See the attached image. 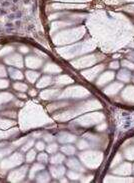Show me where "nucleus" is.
Segmentation results:
<instances>
[{
  "label": "nucleus",
  "mask_w": 134,
  "mask_h": 183,
  "mask_svg": "<svg viewBox=\"0 0 134 183\" xmlns=\"http://www.w3.org/2000/svg\"><path fill=\"white\" fill-rule=\"evenodd\" d=\"M19 126L22 130H30L32 128H37L50 122L47 114L38 104L29 103L28 105L22 109L18 115Z\"/></svg>",
  "instance_id": "1"
},
{
  "label": "nucleus",
  "mask_w": 134,
  "mask_h": 183,
  "mask_svg": "<svg viewBox=\"0 0 134 183\" xmlns=\"http://www.w3.org/2000/svg\"><path fill=\"white\" fill-rule=\"evenodd\" d=\"M101 107V104L96 100H92V101H88V102L79 104V106H77L76 108L68 110V111L62 112L58 115H54L53 118L56 119V120H59L61 122L63 121H68L70 120L71 118L75 117V116L80 115L81 113L89 111V110H93V109H98Z\"/></svg>",
  "instance_id": "2"
},
{
  "label": "nucleus",
  "mask_w": 134,
  "mask_h": 183,
  "mask_svg": "<svg viewBox=\"0 0 134 183\" xmlns=\"http://www.w3.org/2000/svg\"><path fill=\"white\" fill-rule=\"evenodd\" d=\"M103 153L101 151L90 150L79 154L81 163L89 169H97L103 161Z\"/></svg>",
  "instance_id": "3"
},
{
  "label": "nucleus",
  "mask_w": 134,
  "mask_h": 183,
  "mask_svg": "<svg viewBox=\"0 0 134 183\" xmlns=\"http://www.w3.org/2000/svg\"><path fill=\"white\" fill-rule=\"evenodd\" d=\"M23 161H24V156L22 153L14 152L13 154H11L6 158H3L0 161V170L5 172V171L14 169V168L18 167L19 165H21Z\"/></svg>",
  "instance_id": "4"
},
{
  "label": "nucleus",
  "mask_w": 134,
  "mask_h": 183,
  "mask_svg": "<svg viewBox=\"0 0 134 183\" xmlns=\"http://www.w3.org/2000/svg\"><path fill=\"white\" fill-rule=\"evenodd\" d=\"M89 95H90V92L86 88L77 85V86H72L64 89L59 94V97L58 98H76V99H80V98L88 97Z\"/></svg>",
  "instance_id": "5"
},
{
  "label": "nucleus",
  "mask_w": 134,
  "mask_h": 183,
  "mask_svg": "<svg viewBox=\"0 0 134 183\" xmlns=\"http://www.w3.org/2000/svg\"><path fill=\"white\" fill-rule=\"evenodd\" d=\"M104 118H105V116H104L103 113L92 112L81 116V117L76 119V120H74V122L75 124L86 127V126H91V125H94V124L100 123L101 121L104 120Z\"/></svg>",
  "instance_id": "6"
},
{
  "label": "nucleus",
  "mask_w": 134,
  "mask_h": 183,
  "mask_svg": "<svg viewBox=\"0 0 134 183\" xmlns=\"http://www.w3.org/2000/svg\"><path fill=\"white\" fill-rule=\"evenodd\" d=\"M101 58L97 57L96 55H91V56H86V57H81L79 59L72 61L71 64L73 67L77 69H82L86 67H90V66H94V64L98 62Z\"/></svg>",
  "instance_id": "7"
},
{
  "label": "nucleus",
  "mask_w": 134,
  "mask_h": 183,
  "mask_svg": "<svg viewBox=\"0 0 134 183\" xmlns=\"http://www.w3.org/2000/svg\"><path fill=\"white\" fill-rule=\"evenodd\" d=\"M105 65L104 64H99V65H94L91 66V68L87 69V70H83L81 72V75L88 81H93L96 77H98L100 73L104 70Z\"/></svg>",
  "instance_id": "8"
},
{
  "label": "nucleus",
  "mask_w": 134,
  "mask_h": 183,
  "mask_svg": "<svg viewBox=\"0 0 134 183\" xmlns=\"http://www.w3.org/2000/svg\"><path fill=\"white\" fill-rule=\"evenodd\" d=\"M27 171H28V166H26V165L20 168H16V169L12 170L9 174H8V177H7L8 181H10V182L22 181V180L26 177V175H27Z\"/></svg>",
  "instance_id": "9"
},
{
  "label": "nucleus",
  "mask_w": 134,
  "mask_h": 183,
  "mask_svg": "<svg viewBox=\"0 0 134 183\" xmlns=\"http://www.w3.org/2000/svg\"><path fill=\"white\" fill-rule=\"evenodd\" d=\"M132 167L133 165L129 163V162H123L119 166L115 167L112 170V173L115 175H120V176H129L132 173Z\"/></svg>",
  "instance_id": "10"
},
{
  "label": "nucleus",
  "mask_w": 134,
  "mask_h": 183,
  "mask_svg": "<svg viewBox=\"0 0 134 183\" xmlns=\"http://www.w3.org/2000/svg\"><path fill=\"white\" fill-rule=\"evenodd\" d=\"M115 78V73L113 71H106L101 73L98 76L97 80H96V85L98 87H102L106 85L107 83H109L110 81H112Z\"/></svg>",
  "instance_id": "11"
},
{
  "label": "nucleus",
  "mask_w": 134,
  "mask_h": 183,
  "mask_svg": "<svg viewBox=\"0 0 134 183\" xmlns=\"http://www.w3.org/2000/svg\"><path fill=\"white\" fill-rule=\"evenodd\" d=\"M4 62L6 63V64L13 66V67H16V68H22L23 66H24L23 65V59L19 54H13V55H10V56L6 57Z\"/></svg>",
  "instance_id": "12"
},
{
  "label": "nucleus",
  "mask_w": 134,
  "mask_h": 183,
  "mask_svg": "<svg viewBox=\"0 0 134 183\" xmlns=\"http://www.w3.org/2000/svg\"><path fill=\"white\" fill-rule=\"evenodd\" d=\"M61 93L60 90L57 88H52V89H45L43 91L40 92L39 96L43 100H50V99H55V98L59 97V94Z\"/></svg>",
  "instance_id": "13"
},
{
  "label": "nucleus",
  "mask_w": 134,
  "mask_h": 183,
  "mask_svg": "<svg viewBox=\"0 0 134 183\" xmlns=\"http://www.w3.org/2000/svg\"><path fill=\"white\" fill-rule=\"evenodd\" d=\"M122 88H123V83L114 82V83L109 84L107 87H105V88L103 89V92H104V94L108 95V96H114V95L117 94Z\"/></svg>",
  "instance_id": "14"
},
{
  "label": "nucleus",
  "mask_w": 134,
  "mask_h": 183,
  "mask_svg": "<svg viewBox=\"0 0 134 183\" xmlns=\"http://www.w3.org/2000/svg\"><path fill=\"white\" fill-rule=\"evenodd\" d=\"M57 139L61 144H70V143H74V142L77 141L76 135L72 134V133H69V132L59 133Z\"/></svg>",
  "instance_id": "15"
},
{
  "label": "nucleus",
  "mask_w": 134,
  "mask_h": 183,
  "mask_svg": "<svg viewBox=\"0 0 134 183\" xmlns=\"http://www.w3.org/2000/svg\"><path fill=\"white\" fill-rule=\"evenodd\" d=\"M121 97L125 102L134 105V86L129 85L126 88H124L121 93Z\"/></svg>",
  "instance_id": "16"
},
{
  "label": "nucleus",
  "mask_w": 134,
  "mask_h": 183,
  "mask_svg": "<svg viewBox=\"0 0 134 183\" xmlns=\"http://www.w3.org/2000/svg\"><path fill=\"white\" fill-rule=\"evenodd\" d=\"M26 66L30 69H38L42 66L43 60L37 56H28L25 59Z\"/></svg>",
  "instance_id": "17"
},
{
  "label": "nucleus",
  "mask_w": 134,
  "mask_h": 183,
  "mask_svg": "<svg viewBox=\"0 0 134 183\" xmlns=\"http://www.w3.org/2000/svg\"><path fill=\"white\" fill-rule=\"evenodd\" d=\"M49 172H50V175L53 178L60 179L66 174V169L61 164H57V165H53V166H50Z\"/></svg>",
  "instance_id": "18"
},
{
  "label": "nucleus",
  "mask_w": 134,
  "mask_h": 183,
  "mask_svg": "<svg viewBox=\"0 0 134 183\" xmlns=\"http://www.w3.org/2000/svg\"><path fill=\"white\" fill-rule=\"evenodd\" d=\"M66 166L71 170H75L78 171V172H85V168L82 164H81V161L77 160L76 158H70L66 161Z\"/></svg>",
  "instance_id": "19"
},
{
  "label": "nucleus",
  "mask_w": 134,
  "mask_h": 183,
  "mask_svg": "<svg viewBox=\"0 0 134 183\" xmlns=\"http://www.w3.org/2000/svg\"><path fill=\"white\" fill-rule=\"evenodd\" d=\"M103 182H134V178L128 176H120V175H106L103 179Z\"/></svg>",
  "instance_id": "20"
},
{
  "label": "nucleus",
  "mask_w": 134,
  "mask_h": 183,
  "mask_svg": "<svg viewBox=\"0 0 134 183\" xmlns=\"http://www.w3.org/2000/svg\"><path fill=\"white\" fill-rule=\"evenodd\" d=\"M43 72H44V73H48V74H58L62 72V68H61L59 65L55 64V63L48 62V63H46L44 65V67H43Z\"/></svg>",
  "instance_id": "21"
},
{
  "label": "nucleus",
  "mask_w": 134,
  "mask_h": 183,
  "mask_svg": "<svg viewBox=\"0 0 134 183\" xmlns=\"http://www.w3.org/2000/svg\"><path fill=\"white\" fill-rule=\"evenodd\" d=\"M19 133V128L17 127H12V128H9V129H0V140L2 139H7L11 137V136H14L16 134Z\"/></svg>",
  "instance_id": "22"
},
{
  "label": "nucleus",
  "mask_w": 134,
  "mask_h": 183,
  "mask_svg": "<svg viewBox=\"0 0 134 183\" xmlns=\"http://www.w3.org/2000/svg\"><path fill=\"white\" fill-rule=\"evenodd\" d=\"M73 82H74L73 78H71L70 76H68V75H58V76L54 79V83L59 86L67 85V84H71Z\"/></svg>",
  "instance_id": "23"
},
{
  "label": "nucleus",
  "mask_w": 134,
  "mask_h": 183,
  "mask_svg": "<svg viewBox=\"0 0 134 183\" xmlns=\"http://www.w3.org/2000/svg\"><path fill=\"white\" fill-rule=\"evenodd\" d=\"M52 82H53V79H52L51 76H49V75H44V76H42L40 78L39 81H37L36 87L40 89H44L46 87H48L50 84H52Z\"/></svg>",
  "instance_id": "24"
},
{
  "label": "nucleus",
  "mask_w": 134,
  "mask_h": 183,
  "mask_svg": "<svg viewBox=\"0 0 134 183\" xmlns=\"http://www.w3.org/2000/svg\"><path fill=\"white\" fill-rule=\"evenodd\" d=\"M131 73L130 71L128 70V69H121L120 71L118 72L117 74V79L120 80L121 82H124V83H127L129 82V81L131 80Z\"/></svg>",
  "instance_id": "25"
},
{
  "label": "nucleus",
  "mask_w": 134,
  "mask_h": 183,
  "mask_svg": "<svg viewBox=\"0 0 134 183\" xmlns=\"http://www.w3.org/2000/svg\"><path fill=\"white\" fill-rule=\"evenodd\" d=\"M43 169H45V166L43 163H35L33 164V166L31 167L30 169V172H29V179H34L37 175V173L39 172V171H42Z\"/></svg>",
  "instance_id": "26"
},
{
  "label": "nucleus",
  "mask_w": 134,
  "mask_h": 183,
  "mask_svg": "<svg viewBox=\"0 0 134 183\" xmlns=\"http://www.w3.org/2000/svg\"><path fill=\"white\" fill-rule=\"evenodd\" d=\"M65 161V156L62 153H54L49 159V162L52 165H57V164H62Z\"/></svg>",
  "instance_id": "27"
},
{
  "label": "nucleus",
  "mask_w": 134,
  "mask_h": 183,
  "mask_svg": "<svg viewBox=\"0 0 134 183\" xmlns=\"http://www.w3.org/2000/svg\"><path fill=\"white\" fill-rule=\"evenodd\" d=\"M60 150L64 155H68V156H72L76 153V148L73 145H70V144L63 145L62 147H60Z\"/></svg>",
  "instance_id": "28"
},
{
  "label": "nucleus",
  "mask_w": 134,
  "mask_h": 183,
  "mask_svg": "<svg viewBox=\"0 0 134 183\" xmlns=\"http://www.w3.org/2000/svg\"><path fill=\"white\" fill-rule=\"evenodd\" d=\"M40 76V73L39 72H36V71H32V70H28L25 72V77L30 83H35L37 79L39 78Z\"/></svg>",
  "instance_id": "29"
},
{
  "label": "nucleus",
  "mask_w": 134,
  "mask_h": 183,
  "mask_svg": "<svg viewBox=\"0 0 134 183\" xmlns=\"http://www.w3.org/2000/svg\"><path fill=\"white\" fill-rule=\"evenodd\" d=\"M8 72H9V76L11 77V79L13 80H22L23 79V73L18 69H15V68H12L10 67L8 69Z\"/></svg>",
  "instance_id": "30"
},
{
  "label": "nucleus",
  "mask_w": 134,
  "mask_h": 183,
  "mask_svg": "<svg viewBox=\"0 0 134 183\" xmlns=\"http://www.w3.org/2000/svg\"><path fill=\"white\" fill-rule=\"evenodd\" d=\"M14 125H16V123L13 120H10V119H0V129H9L12 128Z\"/></svg>",
  "instance_id": "31"
},
{
  "label": "nucleus",
  "mask_w": 134,
  "mask_h": 183,
  "mask_svg": "<svg viewBox=\"0 0 134 183\" xmlns=\"http://www.w3.org/2000/svg\"><path fill=\"white\" fill-rule=\"evenodd\" d=\"M124 157L129 161H134V145L128 146L123 152Z\"/></svg>",
  "instance_id": "32"
},
{
  "label": "nucleus",
  "mask_w": 134,
  "mask_h": 183,
  "mask_svg": "<svg viewBox=\"0 0 134 183\" xmlns=\"http://www.w3.org/2000/svg\"><path fill=\"white\" fill-rule=\"evenodd\" d=\"M12 99H13V95L9 93V92H2V93H0V105L9 102Z\"/></svg>",
  "instance_id": "33"
},
{
  "label": "nucleus",
  "mask_w": 134,
  "mask_h": 183,
  "mask_svg": "<svg viewBox=\"0 0 134 183\" xmlns=\"http://www.w3.org/2000/svg\"><path fill=\"white\" fill-rule=\"evenodd\" d=\"M66 176L71 180H79L82 177V174H81V172L70 169L69 171H66Z\"/></svg>",
  "instance_id": "34"
},
{
  "label": "nucleus",
  "mask_w": 134,
  "mask_h": 183,
  "mask_svg": "<svg viewBox=\"0 0 134 183\" xmlns=\"http://www.w3.org/2000/svg\"><path fill=\"white\" fill-rule=\"evenodd\" d=\"M50 175L48 172L43 171V172L39 173L38 175H36V181L37 182H49L50 181Z\"/></svg>",
  "instance_id": "35"
},
{
  "label": "nucleus",
  "mask_w": 134,
  "mask_h": 183,
  "mask_svg": "<svg viewBox=\"0 0 134 183\" xmlns=\"http://www.w3.org/2000/svg\"><path fill=\"white\" fill-rule=\"evenodd\" d=\"M36 158V151L35 149H30L27 151V154L25 156V160L27 163H31V162H33L35 160Z\"/></svg>",
  "instance_id": "36"
},
{
  "label": "nucleus",
  "mask_w": 134,
  "mask_h": 183,
  "mask_svg": "<svg viewBox=\"0 0 134 183\" xmlns=\"http://www.w3.org/2000/svg\"><path fill=\"white\" fill-rule=\"evenodd\" d=\"M13 88L16 90V91H19V92H26L28 89V86L27 84L25 83H22V82H16L13 84Z\"/></svg>",
  "instance_id": "37"
},
{
  "label": "nucleus",
  "mask_w": 134,
  "mask_h": 183,
  "mask_svg": "<svg viewBox=\"0 0 134 183\" xmlns=\"http://www.w3.org/2000/svg\"><path fill=\"white\" fill-rule=\"evenodd\" d=\"M33 145H35V142H34L33 139H28V140L21 146V152H27L28 150L31 149Z\"/></svg>",
  "instance_id": "38"
},
{
  "label": "nucleus",
  "mask_w": 134,
  "mask_h": 183,
  "mask_svg": "<svg viewBox=\"0 0 134 183\" xmlns=\"http://www.w3.org/2000/svg\"><path fill=\"white\" fill-rule=\"evenodd\" d=\"M91 145L88 141L86 140V139H80L79 141L77 142V148L80 150H84V149H87V148H89Z\"/></svg>",
  "instance_id": "39"
},
{
  "label": "nucleus",
  "mask_w": 134,
  "mask_h": 183,
  "mask_svg": "<svg viewBox=\"0 0 134 183\" xmlns=\"http://www.w3.org/2000/svg\"><path fill=\"white\" fill-rule=\"evenodd\" d=\"M58 149H59V146H58L57 143H51L47 145V147H46V151H47V153H50V154H54V153H56Z\"/></svg>",
  "instance_id": "40"
},
{
  "label": "nucleus",
  "mask_w": 134,
  "mask_h": 183,
  "mask_svg": "<svg viewBox=\"0 0 134 183\" xmlns=\"http://www.w3.org/2000/svg\"><path fill=\"white\" fill-rule=\"evenodd\" d=\"M122 161H123V155H122L121 153H117V154L115 155L114 159H113V161H112L111 165H110V167L114 168V166H116V165H118V164H120Z\"/></svg>",
  "instance_id": "41"
},
{
  "label": "nucleus",
  "mask_w": 134,
  "mask_h": 183,
  "mask_svg": "<svg viewBox=\"0 0 134 183\" xmlns=\"http://www.w3.org/2000/svg\"><path fill=\"white\" fill-rule=\"evenodd\" d=\"M37 160H38V162H40V163H47V162L49 161V158H48V155L47 153H39V155L37 156Z\"/></svg>",
  "instance_id": "42"
},
{
  "label": "nucleus",
  "mask_w": 134,
  "mask_h": 183,
  "mask_svg": "<svg viewBox=\"0 0 134 183\" xmlns=\"http://www.w3.org/2000/svg\"><path fill=\"white\" fill-rule=\"evenodd\" d=\"M12 151V148L11 147H8V148H3V149H0V161L3 159L5 156L9 155Z\"/></svg>",
  "instance_id": "43"
},
{
  "label": "nucleus",
  "mask_w": 134,
  "mask_h": 183,
  "mask_svg": "<svg viewBox=\"0 0 134 183\" xmlns=\"http://www.w3.org/2000/svg\"><path fill=\"white\" fill-rule=\"evenodd\" d=\"M121 64L124 68L128 69V70H134V63H132L129 60H126V59L122 60Z\"/></svg>",
  "instance_id": "44"
},
{
  "label": "nucleus",
  "mask_w": 134,
  "mask_h": 183,
  "mask_svg": "<svg viewBox=\"0 0 134 183\" xmlns=\"http://www.w3.org/2000/svg\"><path fill=\"white\" fill-rule=\"evenodd\" d=\"M28 139H29L28 136H24V137L19 138L18 140L13 141V142H12V145H14V146H22V145L24 144L25 142L28 140Z\"/></svg>",
  "instance_id": "45"
},
{
  "label": "nucleus",
  "mask_w": 134,
  "mask_h": 183,
  "mask_svg": "<svg viewBox=\"0 0 134 183\" xmlns=\"http://www.w3.org/2000/svg\"><path fill=\"white\" fill-rule=\"evenodd\" d=\"M46 148L45 143L43 141H37L35 143V149L38 151H43Z\"/></svg>",
  "instance_id": "46"
},
{
  "label": "nucleus",
  "mask_w": 134,
  "mask_h": 183,
  "mask_svg": "<svg viewBox=\"0 0 134 183\" xmlns=\"http://www.w3.org/2000/svg\"><path fill=\"white\" fill-rule=\"evenodd\" d=\"M42 137H43V140L45 142H49V143L54 140V136L52 134H49V133H46V134L42 135Z\"/></svg>",
  "instance_id": "47"
},
{
  "label": "nucleus",
  "mask_w": 134,
  "mask_h": 183,
  "mask_svg": "<svg viewBox=\"0 0 134 183\" xmlns=\"http://www.w3.org/2000/svg\"><path fill=\"white\" fill-rule=\"evenodd\" d=\"M8 86H9V81L0 78V89H5V88H7Z\"/></svg>",
  "instance_id": "48"
},
{
  "label": "nucleus",
  "mask_w": 134,
  "mask_h": 183,
  "mask_svg": "<svg viewBox=\"0 0 134 183\" xmlns=\"http://www.w3.org/2000/svg\"><path fill=\"white\" fill-rule=\"evenodd\" d=\"M105 129H107V124L105 123V122H103V123H99V125L96 127V130H97V131H104V130Z\"/></svg>",
  "instance_id": "49"
},
{
  "label": "nucleus",
  "mask_w": 134,
  "mask_h": 183,
  "mask_svg": "<svg viewBox=\"0 0 134 183\" xmlns=\"http://www.w3.org/2000/svg\"><path fill=\"white\" fill-rule=\"evenodd\" d=\"M7 76V71L6 68L3 65L0 64V77H6Z\"/></svg>",
  "instance_id": "50"
},
{
  "label": "nucleus",
  "mask_w": 134,
  "mask_h": 183,
  "mask_svg": "<svg viewBox=\"0 0 134 183\" xmlns=\"http://www.w3.org/2000/svg\"><path fill=\"white\" fill-rule=\"evenodd\" d=\"M12 51H13L12 47H7V48H5L4 50L0 51V56H4V55H6L9 53V52H12Z\"/></svg>",
  "instance_id": "51"
},
{
  "label": "nucleus",
  "mask_w": 134,
  "mask_h": 183,
  "mask_svg": "<svg viewBox=\"0 0 134 183\" xmlns=\"http://www.w3.org/2000/svg\"><path fill=\"white\" fill-rule=\"evenodd\" d=\"M93 179V175H87L81 177V182H90Z\"/></svg>",
  "instance_id": "52"
},
{
  "label": "nucleus",
  "mask_w": 134,
  "mask_h": 183,
  "mask_svg": "<svg viewBox=\"0 0 134 183\" xmlns=\"http://www.w3.org/2000/svg\"><path fill=\"white\" fill-rule=\"evenodd\" d=\"M119 62L118 61H113V62H111L109 64V67L111 68V69H118L119 68Z\"/></svg>",
  "instance_id": "53"
},
{
  "label": "nucleus",
  "mask_w": 134,
  "mask_h": 183,
  "mask_svg": "<svg viewBox=\"0 0 134 183\" xmlns=\"http://www.w3.org/2000/svg\"><path fill=\"white\" fill-rule=\"evenodd\" d=\"M28 93H29V95H30V96L35 97L36 94H37V91H36V89H30V90H29Z\"/></svg>",
  "instance_id": "54"
},
{
  "label": "nucleus",
  "mask_w": 134,
  "mask_h": 183,
  "mask_svg": "<svg viewBox=\"0 0 134 183\" xmlns=\"http://www.w3.org/2000/svg\"><path fill=\"white\" fill-rule=\"evenodd\" d=\"M17 96H18L19 98H21V99H24V98L27 97V96H26V95H25L24 92H19V93L17 94Z\"/></svg>",
  "instance_id": "55"
},
{
  "label": "nucleus",
  "mask_w": 134,
  "mask_h": 183,
  "mask_svg": "<svg viewBox=\"0 0 134 183\" xmlns=\"http://www.w3.org/2000/svg\"><path fill=\"white\" fill-rule=\"evenodd\" d=\"M20 51H21L22 53H27V52H28V48L27 47H24V46H22V47H20Z\"/></svg>",
  "instance_id": "56"
},
{
  "label": "nucleus",
  "mask_w": 134,
  "mask_h": 183,
  "mask_svg": "<svg viewBox=\"0 0 134 183\" xmlns=\"http://www.w3.org/2000/svg\"><path fill=\"white\" fill-rule=\"evenodd\" d=\"M15 104H16V106H18V107L20 106V107H21V106H23V104H24V103L21 102V101H16Z\"/></svg>",
  "instance_id": "57"
},
{
  "label": "nucleus",
  "mask_w": 134,
  "mask_h": 183,
  "mask_svg": "<svg viewBox=\"0 0 134 183\" xmlns=\"http://www.w3.org/2000/svg\"><path fill=\"white\" fill-rule=\"evenodd\" d=\"M9 2H2V5H3V6H9Z\"/></svg>",
  "instance_id": "58"
},
{
  "label": "nucleus",
  "mask_w": 134,
  "mask_h": 183,
  "mask_svg": "<svg viewBox=\"0 0 134 183\" xmlns=\"http://www.w3.org/2000/svg\"><path fill=\"white\" fill-rule=\"evenodd\" d=\"M60 181L61 182H67V179L66 178H60Z\"/></svg>",
  "instance_id": "59"
},
{
  "label": "nucleus",
  "mask_w": 134,
  "mask_h": 183,
  "mask_svg": "<svg viewBox=\"0 0 134 183\" xmlns=\"http://www.w3.org/2000/svg\"><path fill=\"white\" fill-rule=\"evenodd\" d=\"M24 3H25V4L29 3V0H24Z\"/></svg>",
  "instance_id": "60"
},
{
  "label": "nucleus",
  "mask_w": 134,
  "mask_h": 183,
  "mask_svg": "<svg viewBox=\"0 0 134 183\" xmlns=\"http://www.w3.org/2000/svg\"><path fill=\"white\" fill-rule=\"evenodd\" d=\"M9 18L10 19H13L14 18V15H9Z\"/></svg>",
  "instance_id": "61"
},
{
  "label": "nucleus",
  "mask_w": 134,
  "mask_h": 183,
  "mask_svg": "<svg viewBox=\"0 0 134 183\" xmlns=\"http://www.w3.org/2000/svg\"><path fill=\"white\" fill-rule=\"evenodd\" d=\"M132 172L134 173V165H133V167H132Z\"/></svg>",
  "instance_id": "62"
},
{
  "label": "nucleus",
  "mask_w": 134,
  "mask_h": 183,
  "mask_svg": "<svg viewBox=\"0 0 134 183\" xmlns=\"http://www.w3.org/2000/svg\"><path fill=\"white\" fill-rule=\"evenodd\" d=\"M131 78H132V80H133V82H134V76H133V77H131Z\"/></svg>",
  "instance_id": "63"
},
{
  "label": "nucleus",
  "mask_w": 134,
  "mask_h": 183,
  "mask_svg": "<svg viewBox=\"0 0 134 183\" xmlns=\"http://www.w3.org/2000/svg\"><path fill=\"white\" fill-rule=\"evenodd\" d=\"M13 1H14V2H17V0H13Z\"/></svg>",
  "instance_id": "64"
}]
</instances>
